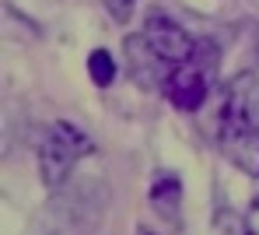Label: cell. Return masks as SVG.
Masks as SVG:
<instances>
[{"label":"cell","mask_w":259,"mask_h":235,"mask_svg":"<svg viewBox=\"0 0 259 235\" xmlns=\"http://www.w3.org/2000/svg\"><path fill=\"white\" fill-rule=\"evenodd\" d=\"M221 147L238 169L259 176V77L252 70H242L228 88L221 109Z\"/></svg>","instance_id":"obj_1"},{"label":"cell","mask_w":259,"mask_h":235,"mask_svg":"<svg viewBox=\"0 0 259 235\" xmlns=\"http://www.w3.org/2000/svg\"><path fill=\"white\" fill-rule=\"evenodd\" d=\"M245 235H259V200L249 207V214H245Z\"/></svg>","instance_id":"obj_10"},{"label":"cell","mask_w":259,"mask_h":235,"mask_svg":"<svg viewBox=\"0 0 259 235\" xmlns=\"http://www.w3.org/2000/svg\"><path fill=\"white\" fill-rule=\"evenodd\" d=\"M140 235H151V232H140Z\"/></svg>","instance_id":"obj_11"},{"label":"cell","mask_w":259,"mask_h":235,"mask_svg":"<svg viewBox=\"0 0 259 235\" xmlns=\"http://www.w3.org/2000/svg\"><path fill=\"white\" fill-rule=\"evenodd\" d=\"M144 39L151 43V49L161 56V60H168V63H182V60H189L193 56V49L196 43L186 35V28L168 18V14H161V11H151L147 14V21H144Z\"/></svg>","instance_id":"obj_5"},{"label":"cell","mask_w":259,"mask_h":235,"mask_svg":"<svg viewBox=\"0 0 259 235\" xmlns=\"http://www.w3.org/2000/svg\"><path fill=\"white\" fill-rule=\"evenodd\" d=\"M105 7L112 11V18H116V21H126V18H130V7H133V0H105Z\"/></svg>","instance_id":"obj_9"},{"label":"cell","mask_w":259,"mask_h":235,"mask_svg":"<svg viewBox=\"0 0 259 235\" xmlns=\"http://www.w3.org/2000/svg\"><path fill=\"white\" fill-rule=\"evenodd\" d=\"M105 211V189L98 183H63V193H56L42 207V214L32 221L28 235H88Z\"/></svg>","instance_id":"obj_2"},{"label":"cell","mask_w":259,"mask_h":235,"mask_svg":"<svg viewBox=\"0 0 259 235\" xmlns=\"http://www.w3.org/2000/svg\"><path fill=\"white\" fill-rule=\"evenodd\" d=\"M116 60H112V53H105V49H95L91 56H88V74H91V81L98 85V88H109L112 81H116Z\"/></svg>","instance_id":"obj_8"},{"label":"cell","mask_w":259,"mask_h":235,"mask_svg":"<svg viewBox=\"0 0 259 235\" xmlns=\"http://www.w3.org/2000/svg\"><path fill=\"white\" fill-rule=\"evenodd\" d=\"M179 197H182V186H179V176H168L161 172L151 186V204L165 214V218H175L179 214Z\"/></svg>","instance_id":"obj_7"},{"label":"cell","mask_w":259,"mask_h":235,"mask_svg":"<svg viewBox=\"0 0 259 235\" xmlns=\"http://www.w3.org/2000/svg\"><path fill=\"white\" fill-rule=\"evenodd\" d=\"M126 56H130V67L137 70V77H140V85H151V88H165V81H168V74H172V63L168 60H161L151 43L144 39V35H133L126 39Z\"/></svg>","instance_id":"obj_6"},{"label":"cell","mask_w":259,"mask_h":235,"mask_svg":"<svg viewBox=\"0 0 259 235\" xmlns=\"http://www.w3.org/2000/svg\"><path fill=\"white\" fill-rule=\"evenodd\" d=\"M91 151V141H88L84 130H77L74 123H53L49 134L42 137V147H39V172H42L46 186H63L74 172V165Z\"/></svg>","instance_id":"obj_4"},{"label":"cell","mask_w":259,"mask_h":235,"mask_svg":"<svg viewBox=\"0 0 259 235\" xmlns=\"http://www.w3.org/2000/svg\"><path fill=\"white\" fill-rule=\"evenodd\" d=\"M214 77H217V49L210 43H196L193 56L172 67V74L165 81V95L175 109L193 112L207 102Z\"/></svg>","instance_id":"obj_3"}]
</instances>
